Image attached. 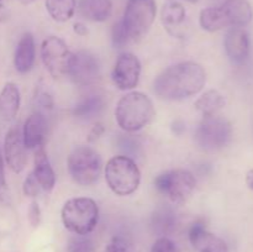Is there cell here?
Masks as SVG:
<instances>
[{
  "label": "cell",
  "instance_id": "4",
  "mask_svg": "<svg viewBox=\"0 0 253 252\" xmlns=\"http://www.w3.org/2000/svg\"><path fill=\"white\" fill-rule=\"evenodd\" d=\"M104 172L109 188L120 197L135 193L141 183L140 169L127 156H115L110 158Z\"/></svg>",
  "mask_w": 253,
  "mask_h": 252
},
{
  "label": "cell",
  "instance_id": "15",
  "mask_svg": "<svg viewBox=\"0 0 253 252\" xmlns=\"http://www.w3.org/2000/svg\"><path fill=\"white\" fill-rule=\"evenodd\" d=\"M22 140L25 147L36 150L39 146L44 145L47 133V119L39 113H32L26 119L22 127Z\"/></svg>",
  "mask_w": 253,
  "mask_h": 252
},
{
  "label": "cell",
  "instance_id": "21",
  "mask_svg": "<svg viewBox=\"0 0 253 252\" xmlns=\"http://www.w3.org/2000/svg\"><path fill=\"white\" fill-rule=\"evenodd\" d=\"M187 12L184 6L178 1H169L163 5L161 19L166 29L174 36H178V30L185 21Z\"/></svg>",
  "mask_w": 253,
  "mask_h": 252
},
{
  "label": "cell",
  "instance_id": "10",
  "mask_svg": "<svg viewBox=\"0 0 253 252\" xmlns=\"http://www.w3.org/2000/svg\"><path fill=\"white\" fill-rule=\"evenodd\" d=\"M68 76L77 85L88 86L95 84L101 76L98 57L88 51H78L73 53Z\"/></svg>",
  "mask_w": 253,
  "mask_h": 252
},
{
  "label": "cell",
  "instance_id": "1",
  "mask_svg": "<svg viewBox=\"0 0 253 252\" xmlns=\"http://www.w3.org/2000/svg\"><path fill=\"white\" fill-rule=\"evenodd\" d=\"M207 73L199 63L180 62L158 74L153 82V91L165 100H182L203 90Z\"/></svg>",
  "mask_w": 253,
  "mask_h": 252
},
{
  "label": "cell",
  "instance_id": "17",
  "mask_svg": "<svg viewBox=\"0 0 253 252\" xmlns=\"http://www.w3.org/2000/svg\"><path fill=\"white\" fill-rule=\"evenodd\" d=\"M32 173L36 177L41 189H43L44 192H51L53 189L56 184V174L52 166L49 165L44 145L39 146L35 150V167Z\"/></svg>",
  "mask_w": 253,
  "mask_h": 252
},
{
  "label": "cell",
  "instance_id": "38",
  "mask_svg": "<svg viewBox=\"0 0 253 252\" xmlns=\"http://www.w3.org/2000/svg\"><path fill=\"white\" fill-rule=\"evenodd\" d=\"M246 184L250 189L253 190V169H250L246 173Z\"/></svg>",
  "mask_w": 253,
  "mask_h": 252
},
{
  "label": "cell",
  "instance_id": "37",
  "mask_svg": "<svg viewBox=\"0 0 253 252\" xmlns=\"http://www.w3.org/2000/svg\"><path fill=\"white\" fill-rule=\"evenodd\" d=\"M10 12L7 10V7H5L4 5L0 4V22H5L9 20Z\"/></svg>",
  "mask_w": 253,
  "mask_h": 252
},
{
  "label": "cell",
  "instance_id": "7",
  "mask_svg": "<svg viewBox=\"0 0 253 252\" xmlns=\"http://www.w3.org/2000/svg\"><path fill=\"white\" fill-rule=\"evenodd\" d=\"M156 12L155 0H128L121 22L131 41H138L150 31Z\"/></svg>",
  "mask_w": 253,
  "mask_h": 252
},
{
  "label": "cell",
  "instance_id": "29",
  "mask_svg": "<svg viewBox=\"0 0 253 252\" xmlns=\"http://www.w3.org/2000/svg\"><path fill=\"white\" fill-rule=\"evenodd\" d=\"M105 252H135V249H133V245L131 244L130 240L118 235L110 240V242L106 246Z\"/></svg>",
  "mask_w": 253,
  "mask_h": 252
},
{
  "label": "cell",
  "instance_id": "19",
  "mask_svg": "<svg viewBox=\"0 0 253 252\" xmlns=\"http://www.w3.org/2000/svg\"><path fill=\"white\" fill-rule=\"evenodd\" d=\"M21 103V96L17 85L7 82L0 91V119L4 121L14 120Z\"/></svg>",
  "mask_w": 253,
  "mask_h": 252
},
{
  "label": "cell",
  "instance_id": "39",
  "mask_svg": "<svg viewBox=\"0 0 253 252\" xmlns=\"http://www.w3.org/2000/svg\"><path fill=\"white\" fill-rule=\"evenodd\" d=\"M19 1L24 5H29V4H32L34 1H36V0H19Z\"/></svg>",
  "mask_w": 253,
  "mask_h": 252
},
{
  "label": "cell",
  "instance_id": "33",
  "mask_svg": "<svg viewBox=\"0 0 253 252\" xmlns=\"http://www.w3.org/2000/svg\"><path fill=\"white\" fill-rule=\"evenodd\" d=\"M10 200L9 188H7L6 179L4 172V161H2L1 150H0V202L7 203Z\"/></svg>",
  "mask_w": 253,
  "mask_h": 252
},
{
  "label": "cell",
  "instance_id": "35",
  "mask_svg": "<svg viewBox=\"0 0 253 252\" xmlns=\"http://www.w3.org/2000/svg\"><path fill=\"white\" fill-rule=\"evenodd\" d=\"M104 131H105V127H104L103 124L96 123L95 125L93 126V128L90 130V132H89V136H88L89 142H94V141L98 140V138L103 135Z\"/></svg>",
  "mask_w": 253,
  "mask_h": 252
},
{
  "label": "cell",
  "instance_id": "31",
  "mask_svg": "<svg viewBox=\"0 0 253 252\" xmlns=\"http://www.w3.org/2000/svg\"><path fill=\"white\" fill-rule=\"evenodd\" d=\"M40 189H41V187H40L39 182H37V179H36V177H35L34 173L31 172L26 178H25V180H24V185H22L24 194L26 195V197H32V198L37 197Z\"/></svg>",
  "mask_w": 253,
  "mask_h": 252
},
{
  "label": "cell",
  "instance_id": "26",
  "mask_svg": "<svg viewBox=\"0 0 253 252\" xmlns=\"http://www.w3.org/2000/svg\"><path fill=\"white\" fill-rule=\"evenodd\" d=\"M177 222V217L169 208H161L156 210L152 216V227L157 234L166 235L172 231Z\"/></svg>",
  "mask_w": 253,
  "mask_h": 252
},
{
  "label": "cell",
  "instance_id": "32",
  "mask_svg": "<svg viewBox=\"0 0 253 252\" xmlns=\"http://www.w3.org/2000/svg\"><path fill=\"white\" fill-rule=\"evenodd\" d=\"M151 252H178L174 242L169 240L168 237L162 236L153 244Z\"/></svg>",
  "mask_w": 253,
  "mask_h": 252
},
{
  "label": "cell",
  "instance_id": "36",
  "mask_svg": "<svg viewBox=\"0 0 253 252\" xmlns=\"http://www.w3.org/2000/svg\"><path fill=\"white\" fill-rule=\"evenodd\" d=\"M73 30L78 36H82V37L86 36V35L89 34L88 27H86L83 22H76V24L73 25Z\"/></svg>",
  "mask_w": 253,
  "mask_h": 252
},
{
  "label": "cell",
  "instance_id": "8",
  "mask_svg": "<svg viewBox=\"0 0 253 252\" xmlns=\"http://www.w3.org/2000/svg\"><path fill=\"white\" fill-rule=\"evenodd\" d=\"M195 178L187 169H173L162 173L155 179L158 192L167 195L175 204L187 202L195 190Z\"/></svg>",
  "mask_w": 253,
  "mask_h": 252
},
{
  "label": "cell",
  "instance_id": "5",
  "mask_svg": "<svg viewBox=\"0 0 253 252\" xmlns=\"http://www.w3.org/2000/svg\"><path fill=\"white\" fill-rule=\"evenodd\" d=\"M68 172L72 179L79 185H91L99 179L103 168L101 158L94 148L79 146L68 157Z\"/></svg>",
  "mask_w": 253,
  "mask_h": 252
},
{
  "label": "cell",
  "instance_id": "24",
  "mask_svg": "<svg viewBox=\"0 0 253 252\" xmlns=\"http://www.w3.org/2000/svg\"><path fill=\"white\" fill-rule=\"evenodd\" d=\"M199 24L205 31L216 32L220 30L229 27L227 20L225 17L221 7H207L200 11Z\"/></svg>",
  "mask_w": 253,
  "mask_h": 252
},
{
  "label": "cell",
  "instance_id": "41",
  "mask_svg": "<svg viewBox=\"0 0 253 252\" xmlns=\"http://www.w3.org/2000/svg\"><path fill=\"white\" fill-rule=\"evenodd\" d=\"M0 1H1V0H0Z\"/></svg>",
  "mask_w": 253,
  "mask_h": 252
},
{
  "label": "cell",
  "instance_id": "34",
  "mask_svg": "<svg viewBox=\"0 0 253 252\" xmlns=\"http://www.w3.org/2000/svg\"><path fill=\"white\" fill-rule=\"evenodd\" d=\"M27 217L31 224L32 227H37L41 222V209L37 202H32L29 207V211H27Z\"/></svg>",
  "mask_w": 253,
  "mask_h": 252
},
{
  "label": "cell",
  "instance_id": "9",
  "mask_svg": "<svg viewBox=\"0 0 253 252\" xmlns=\"http://www.w3.org/2000/svg\"><path fill=\"white\" fill-rule=\"evenodd\" d=\"M72 56H73V53L69 51L66 42L59 37L49 36L42 42V62L53 78L59 79L68 76Z\"/></svg>",
  "mask_w": 253,
  "mask_h": 252
},
{
  "label": "cell",
  "instance_id": "22",
  "mask_svg": "<svg viewBox=\"0 0 253 252\" xmlns=\"http://www.w3.org/2000/svg\"><path fill=\"white\" fill-rule=\"evenodd\" d=\"M226 105V99L219 90L210 89L203 93L194 103L195 109L203 116L216 115Z\"/></svg>",
  "mask_w": 253,
  "mask_h": 252
},
{
  "label": "cell",
  "instance_id": "14",
  "mask_svg": "<svg viewBox=\"0 0 253 252\" xmlns=\"http://www.w3.org/2000/svg\"><path fill=\"white\" fill-rule=\"evenodd\" d=\"M189 241L197 252H229L225 241L208 231L203 222H194L189 229Z\"/></svg>",
  "mask_w": 253,
  "mask_h": 252
},
{
  "label": "cell",
  "instance_id": "30",
  "mask_svg": "<svg viewBox=\"0 0 253 252\" xmlns=\"http://www.w3.org/2000/svg\"><path fill=\"white\" fill-rule=\"evenodd\" d=\"M111 36H113V43L114 46H115V48H123V47H125L128 42H132L131 41L130 36H128V34L126 32L121 20L116 22L113 26Z\"/></svg>",
  "mask_w": 253,
  "mask_h": 252
},
{
  "label": "cell",
  "instance_id": "13",
  "mask_svg": "<svg viewBox=\"0 0 253 252\" xmlns=\"http://www.w3.org/2000/svg\"><path fill=\"white\" fill-rule=\"evenodd\" d=\"M224 44L227 57L234 63L242 64L249 58L250 36L245 27H230L225 36Z\"/></svg>",
  "mask_w": 253,
  "mask_h": 252
},
{
  "label": "cell",
  "instance_id": "18",
  "mask_svg": "<svg viewBox=\"0 0 253 252\" xmlns=\"http://www.w3.org/2000/svg\"><path fill=\"white\" fill-rule=\"evenodd\" d=\"M36 57L35 40L30 32L21 36L14 54V66L19 73H27L31 71Z\"/></svg>",
  "mask_w": 253,
  "mask_h": 252
},
{
  "label": "cell",
  "instance_id": "27",
  "mask_svg": "<svg viewBox=\"0 0 253 252\" xmlns=\"http://www.w3.org/2000/svg\"><path fill=\"white\" fill-rule=\"evenodd\" d=\"M34 106L35 113H39L43 115L44 118H48L49 114L54 109V101L49 91L43 86H39L36 89V93L34 96Z\"/></svg>",
  "mask_w": 253,
  "mask_h": 252
},
{
  "label": "cell",
  "instance_id": "3",
  "mask_svg": "<svg viewBox=\"0 0 253 252\" xmlns=\"http://www.w3.org/2000/svg\"><path fill=\"white\" fill-rule=\"evenodd\" d=\"M61 217L68 231L76 235H88L98 225V204L90 198H73L63 205Z\"/></svg>",
  "mask_w": 253,
  "mask_h": 252
},
{
  "label": "cell",
  "instance_id": "40",
  "mask_svg": "<svg viewBox=\"0 0 253 252\" xmlns=\"http://www.w3.org/2000/svg\"><path fill=\"white\" fill-rule=\"evenodd\" d=\"M170 1H177V0H170ZM183 1H188V2H192V4H195V2H198V0H183Z\"/></svg>",
  "mask_w": 253,
  "mask_h": 252
},
{
  "label": "cell",
  "instance_id": "16",
  "mask_svg": "<svg viewBox=\"0 0 253 252\" xmlns=\"http://www.w3.org/2000/svg\"><path fill=\"white\" fill-rule=\"evenodd\" d=\"M220 7L230 27H245L253 19V9L249 0H226Z\"/></svg>",
  "mask_w": 253,
  "mask_h": 252
},
{
  "label": "cell",
  "instance_id": "11",
  "mask_svg": "<svg viewBox=\"0 0 253 252\" xmlns=\"http://www.w3.org/2000/svg\"><path fill=\"white\" fill-rule=\"evenodd\" d=\"M141 76V62L135 54L124 52L118 57L114 66L113 78L114 84L120 90H132L138 84Z\"/></svg>",
  "mask_w": 253,
  "mask_h": 252
},
{
  "label": "cell",
  "instance_id": "23",
  "mask_svg": "<svg viewBox=\"0 0 253 252\" xmlns=\"http://www.w3.org/2000/svg\"><path fill=\"white\" fill-rule=\"evenodd\" d=\"M106 106L105 98L99 94H93L79 101L73 109V115L79 119H94L100 115Z\"/></svg>",
  "mask_w": 253,
  "mask_h": 252
},
{
  "label": "cell",
  "instance_id": "20",
  "mask_svg": "<svg viewBox=\"0 0 253 252\" xmlns=\"http://www.w3.org/2000/svg\"><path fill=\"white\" fill-rule=\"evenodd\" d=\"M79 14L84 19L94 22L106 21L113 12L111 0H79Z\"/></svg>",
  "mask_w": 253,
  "mask_h": 252
},
{
  "label": "cell",
  "instance_id": "12",
  "mask_svg": "<svg viewBox=\"0 0 253 252\" xmlns=\"http://www.w3.org/2000/svg\"><path fill=\"white\" fill-rule=\"evenodd\" d=\"M4 157L12 172L21 173L26 167V147L22 140L21 130L17 126L9 128L5 135Z\"/></svg>",
  "mask_w": 253,
  "mask_h": 252
},
{
  "label": "cell",
  "instance_id": "25",
  "mask_svg": "<svg viewBox=\"0 0 253 252\" xmlns=\"http://www.w3.org/2000/svg\"><path fill=\"white\" fill-rule=\"evenodd\" d=\"M76 0H46V9L49 16L57 22H66L76 11Z\"/></svg>",
  "mask_w": 253,
  "mask_h": 252
},
{
  "label": "cell",
  "instance_id": "6",
  "mask_svg": "<svg viewBox=\"0 0 253 252\" xmlns=\"http://www.w3.org/2000/svg\"><path fill=\"white\" fill-rule=\"evenodd\" d=\"M232 136L230 121L224 116H203L194 133V140L200 148L207 151H216L225 147Z\"/></svg>",
  "mask_w": 253,
  "mask_h": 252
},
{
  "label": "cell",
  "instance_id": "28",
  "mask_svg": "<svg viewBox=\"0 0 253 252\" xmlns=\"http://www.w3.org/2000/svg\"><path fill=\"white\" fill-rule=\"evenodd\" d=\"M94 244L86 235H76L68 242V252H93Z\"/></svg>",
  "mask_w": 253,
  "mask_h": 252
},
{
  "label": "cell",
  "instance_id": "2",
  "mask_svg": "<svg viewBox=\"0 0 253 252\" xmlns=\"http://www.w3.org/2000/svg\"><path fill=\"white\" fill-rule=\"evenodd\" d=\"M152 100L141 91H130L119 100L115 109L118 125L127 132H136L147 126L155 116Z\"/></svg>",
  "mask_w": 253,
  "mask_h": 252
}]
</instances>
